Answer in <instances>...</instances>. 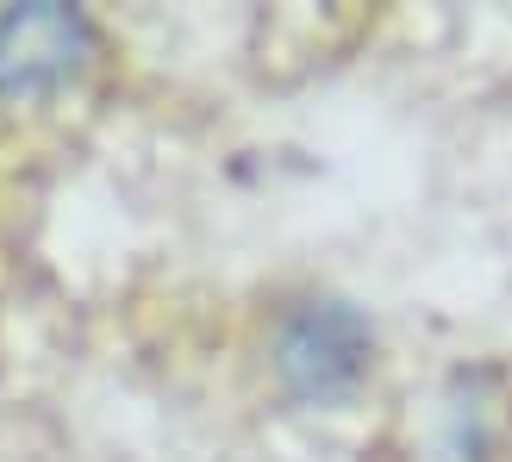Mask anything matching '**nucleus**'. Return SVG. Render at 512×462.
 Wrapping results in <instances>:
<instances>
[{"label":"nucleus","mask_w":512,"mask_h":462,"mask_svg":"<svg viewBox=\"0 0 512 462\" xmlns=\"http://www.w3.org/2000/svg\"><path fill=\"white\" fill-rule=\"evenodd\" d=\"M375 331L350 300H306L275 331V375L300 406H338L363 388Z\"/></svg>","instance_id":"nucleus-1"},{"label":"nucleus","mask_w":512,"mask_h":462,"mask_svg":"<svg viewBox=\"0 0 512 462\" xmlns=\"http://www.w3.org/2000/svg\"><path fill=\"white\" fill-rule=\"evenodd\" d=\"M94 57V19L63 0H25L0 7V94L44 100L69 82H82Z\"/></svg>","instance_id":"nucleus-2"}]
</instances>
